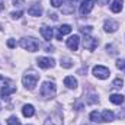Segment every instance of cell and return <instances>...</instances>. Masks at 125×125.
<instances>
[{
  "label": "cell",
  "mask_w": 125,
  "mask_h": 125,
  "mask_svg": "<svg viewBox=\"0 0 125 125\" xmlns=\"http://www.w3.org/2000/svg\"><path fill=\"white\" fill-rule=\"evenodd\" d=\"M15 92H16V87H13V86H4V87L0 89V96L1 97H7L9 94L15 93Z\"/></svg>",
  "instance_id": "cell-18"
},
{
  "label": "cell",
  "mask_w": 125,
  "mask_h": 125,
  "mask_svg": "<svg viewBox=\"0 0 125 125\" xmlns=\"http://www.w3.org/2000/svg\"><path fill=\"white\" fill-rule=\"evenodd\" d=\"M118 28H119V23H118L116 21H114V19H108V21H105V23H103L105 32H115Z\"/></svg>",
  "instance_id": "cell-10"
},
{
  "label": "cell",
  "mask_w": 125,
  "mask_h": 125,
  "mask_svg": "<svg viewBox=\"0 0 125 125\" xmlns=\"http://www.w3.org/2000/svg\"><path fill=\"white\" fill-rule=\"evenodd\" d=\"M38 65L41 67V68H44V70H47V68H51V67H54V60L52 58H50V57H39L38 60Z\"/></svg>",
  "instance_id": "cell-7"
},
{
  "label": "cell",
  "mask_w": 125,
  "mask_h": 125,
  "mask_svg": "<svg viewBox=\"0 0 125 125\" xmlns=\"http://www.w3.org/2000/svg\"><path fill=\"white\" fill-rule=\"evenodd\" d=\"M90 121H92V122H102V121H100V112L93 111V112L90 114Z\"/></svg>",
  "instance_id": "cell-21"
},
{
  "label": "cell",
  "mask_w": 125,
  "mask_h": 125,
  "mask_svg": "<svg viewBox=\"0 0 125 125\" xmlns=\"http://www.w3.org/2000/svg\"><path fill=\"white\" fill-rule=\"evenodd\" d=\"M62 1H64V0H51V4H52L54 7H60L62 4Z\"/></svg>",
  "instance_id": "cell-27"
},
{
  "label": "cell",
  "mask_w": 125,
  "mask_h": 125,
  "mask_svg": "<svg viewBox=\"0 0 125 125\" xmlns=\"http://www.w3.org/2000/svg\"><path fill=\"white\" fill-rule=\"evenodd\" d=\"M122 6H124V1L122 0H114L112 4H111V10L114 13H119L122 10Z\"/></svg>",
  "instance_id": "cell-17"
},
{
  "label": "cell",
  "mask_w": 125,
  "mask_h": 125,
  "mask_svg": "<svg viewBox=\"0 0 125 125\" xmlns=\"http://www.w3.org/2000/svg\"><path fill=\"white\" fill-rule=\"evenodd\" d=\"M38 80H39V74H38L35 70H28V71L23 74V77H22V83H23V86H25L28 90H33V89H35Z\"/></svg>",
  "instance_id": "cell-1"
},
{
  "label": "cell",
  "mask_w": 125,
  "mask_h": 125,
  "mask_svg": "<svg viewBox=\"0 0 125 125\" xmlns=\"http://www.w3.org/2000/svg\"><path fill=\"white\" fill-rule=\"evenodd\" d=\"M0 109H1V106H0Z\"/></svg>",
  "instance_id": "cell-32"
},
{
  "label": "cell",
  "mask_w": 125,
  "mask_h": 125,
  "mask_svg": "<svg viewBox=\"0 0 125 125\" xmlns=\"http://www.w3.org/2000/svg\"><path fill=\"white\" fill-rule=\"evenodd\" d=\"M93 74H94V77L105 80V79L109 77L111 73H109V68H106V67H103V65H94L93 67Z\"/></svg>",
  "instance_id": "cell-4"
},
{
  "label": "cell",
  "mask_w": 125,
  "mask_h": 125,
  "mask_svg": "<svg viewBox=\"0 0 125 125\" xmlns=\"http://www.w3.org/2000/svg\"><path fill=\"white\" fill-rule=\"evenodd\" d=\"M122 84H124V80H122V79H115L114 83H112V87H115V89H121Z\"/></svg>",
  "instance_id": "cell-22"
},
{
  "label": "cell",
  "mask_w": 125,
  "mask_h": 125,
  "mask_svg": "<svg viewBox=\"0 0 125 125\" xmlns=\"http://www.w3.org/2000/svg\"><path fill=\"white\" fill-rule=\"evenodd\" d=\"M68 1H70V3H71V1H73V0H68Z\"/></svg>",
  "instance_id": "cell-31"
},
{
  "label": "cell",
  "mask_w": 125,
  "mask_h": 125,
  "mask_svg": "<svg viewBox=\"0 0 125 125\" xmlns=\"http://www.w3.org/2000/svg\"><path fill=\"white\" fill-rule=\"evenodd\" d=\"M109 100L114 103V105H122L124 103V96L122 94H118V93H114L109 96Z\"/></svg>",
  "instance_id": "cell-19"
},
{
  "label": "cell",
  "mask_w": 125,
  "mask_h": 125,
  "mask_svg": "<svg viewBox=\"0 0 125 125\" xmlns=\"http://www.w3.org/2000/svg\"><path fill=\"white\" fill-rule=\"evenodd\" d=\"M93 6H94L93 0H83L82 4H80V13H82L83 16H84V15H89V13L92 12Z\"/></svg>",
  "instance_id": "cell-6"
},
{
  "label": "cell",
  "mask_w": 125,
  "mask_h": 125,
  "mask_svg": "<svg viewBox=\"0 0 125 125\" xmlns=\"http://www.w3.org/2000/svg\"><path fill=\"white\" fill-rule=\"evenodd\" d=\"M19 45H21L23 50L29 51V52H35V51H38V48H39V42H38L35 38H22L21 42H19Z\"/></svg>",
  "instance_id": "cell-3"
},
{
  "label": "cell",
  "mask_w": 125,
  "mask_h": 125,
  "mask_svg": "<svg viewBox=\"0 0 125 125\" xmlns=\"http://www.w3.org/2000/svg\"><path fill=\"white\" fill-rule=\"evenodd\" d=\"M70 32H71V26L70 25H61L58 28V31H57V39H62V36L70 33Z\"/></svg>",
  "instance_id": "cell-14"
},
{
  "label": "cell",
  "mask_w": 125,
  "mask_h": 125,
  "mask_svg": "<svg viewBox=\"0 0 125 125\" xmlns=\"http://www.w3.org/2000/svg\"><path fill=\"white\" fill-rule=\"evenodd\" d=\"M7 124L9 125H21V121H19L16 116H10V118L7 119Z\"/></svg>",
  "instance_id": "cell-23"
},
{
  "label": "cell",
  "mask_w": 125,
  "mask_h": 125,
  "mask_svg": "<svg viewBox=\"0 0 125 125\" xmlns=\"http://www.w3.org/2000/svg\"><path fill=\"white\" fill-rule=\"evenodd\" d=\"M80 32L84 33V35H89V33L92 32V26H82V28H80Z\"/></svg>",
  "instance_id": "cell-24"
},
{
  "label": "cell",
  "mask_w": 125,
  "mask_h": 125,
  "mask_svg": "<svg viewBox=\"0 0 125 125\" xmlns=\"http://www.w3.org/2000/svg\"><path fill=\"white\" fill-rule=\"evenodd\" d=\"M79 45H80V38H79V35H71V36L67 39V47H68L71 51H77V50H79Z\"/></svg>",
  "instance_id": "cell-8"
},
{
  "label": "cell",
  "mask_w": 125,
  "mask_h": 125,
  "mask_svg": "<svg viewBox=\"0 0 125 125\" xmlns=\"http://www.w3.org/2000/svg\"><path fill=\"white\" fill-rule=\"evenodd\" d=\"M108 3H109V0H97V4H102V6L108 4Z\"/></svg>",
  "instance_id": "cell-29"
},
{
  "label": "cell",
  "mask_w": 125,
  "mask_h": 125,
  "mask_svg": "<svg viewBox=\"0 0 125 125\" xmlns=\"http://www.w3.org/2000/svg\"><path fill=\"white\" fill-rule=\"evenodd\" d=\"M61 67L62 68H71L73 67V61H71V58H68V57H61Z\"/></svg>",
  "instance_id": "cell-20"
},
{
  "label": "cell",
  "mask_w": 125,
  "mask_h": 125,
  "mask_svg": "<svg viewBox=\"0 0 125 125\" xmlns=\"http://www.w3.org/2000/svg\"><path fill=\"white\" fill-rule=\"evenodd\" d=\"M64 84L68 87V89H76L77 87V80L73 77V76H67L64 79Z\"/></svg>",
  "instance_id": "cell-16"
},
{
  "label": "cell",
  "mask_w": 125,
  "mask_h": 125,
  "mask_svg": "<svg viewBox=\"0 0 125 125\" xmlns=\"http://www.w3.org/2000/svg\"><path fill=\"white\" fill-rule=\"evenodd\" d=\"M83 45H84V48L86 50H89V51H93L97 48V45H99V41L93 38V36H90V35H84V39H83Z\"/></svg>",
  "instance_id": "cell-5"
},
{
  "label": "cell",
  "mask_w": 125,
  "mask_h": 125,
  "mask_svg": "<svg viewBox=\"0 0 125 125\" xmlns=\"http://www.w3.org/2000/svg\"><path fill=\"white\" fill-rule=\"evenodd\" d=\"M39 33L42 35V38H44L45 41H51V39H52V35H54L52 28H50V26H42V28L39 29Z\"/></svg>",
  "instance_id": "cell-11"
},
{
  "label": "cell",
  "mask_w": 125,
  "mask_h": 125,
  "mask_svg": "<svg viewBox=\"0 0 125 125\" xmlns=\"http://www.w3.org/2000/svg\"><path fill=\"white\" fill-rule=\"evenodd\" d=\"M44 125H62V118L60 114H52L51 116L47 118Z\"/></svg>",
  "instance_id": "cell-9"
},
{
  "label": "cell",
  "mask_w": 125,
  "mask_h": 125,
  "mask_svg": "<svg viewBox=\"0 0 125 125\" xmlns=\"http://www.w3.org/2000/svg\"><path fill=\"white\" fill-rule=\"evenodd\" d=\"M55 92H57V87H55V83L54 82H44L42 86H41V90L39 93L44 99H51L55 96Z\"/></svg>",
  "instance_id": "cell-2"
},
{
  "label": "cell",
  "mask_w": 125,
  "mask_h": 125,
  "mask_svg": "<svg viewBox=\"0 0 125 125\" xmlns=\"http://www.w3.org/2000/svg\"><path fill=\"white\" fill-rule=\"evenodd\" d=\"M116 67H118L119 70L125 71V60H118V61H116Z\"/></svg>",
  "instance_id": "cell-25"
},
{
  "label": "cell",
  "mask_w": 125,
  "mask_h": 125,
  "mask_svg": "<svg viewBox=\"0 0 125 125\" xmlns=\"http://www.w3.org/2000/svg\"><path fill=\"white\" fill-rule=\"evenodd\" d=\"M28 13H29L31 16H41V15H42V7H41V4H38V3L32 4L31 7L28 9Z\"/></svg>",
  "instance_id": "cell-13"
},
{
  "label": "cell",
  "mask_w": 125,
  "mask_h": 125,
  "mask_svg": "<svg viewBox=\"0 0 125 125\" xmlns=\"http://www.w3.org/2000/svg\"><path fill=\"white\" fill-rule=\"evenodd\" d=\"M10 16H12L13 19H19V18L22 16V10H18V12H12V13H10Z\"/></svg>",
  "instance_id": "cell-26"
},
{
  "label": "cell",
  "mask_w": 125,
  "mask_h": 125,
  "mask_svg": "<svg viewBox=\"0 0 125 125\" xmlns=\"http://www.w3.org/2000/svg\"><path fill=\"white\" fill-rule=\"evenodd\" d=\"M3 7H4V4H3V1H0V10H3Z\"/></svg>",
  "instance_id": "cell-30"
},
{
  "label": "cell",
  "mask_w": 125,
  "mask_h": 125,
  "mask_svg": "<svg viewBox=\"0 0 125 125\" xmlns=\"http://www.w3.org/2000/svg\"><path fill=\"white\" fill-rule=\"evenodd\" d=\"M22 114H23L25 118H31V116L35 115V108H33L32 105H25V106L22 108Z\"/></svg>",
  "instance_id": "cell-15"
},
{
  "label": "cell",
  "mask_w": 125,
  "mask_h": 125,
  "mask_svg": "<svg viewBox=\"0 0 125 125\" xmlns=\"http://www.w3.org/2000/svg\"><path fill=\"white\" fill-rule=\"evenodd\" d=\"M15 45H16V44H15L13 39H9V41H7V47H9V48H13Z\"/></svg>",
  "instance_id": "cell-28"
},
{
  "label": "cell",
  "mask_w": 125,
  "mask_h": 125,
  "mask_svg": "<svg viewBox=\"0 0 125 125\" xmlns=\"http://www.w3.org/2000/svg\"><path fill=\"white\" fill-rule=\"evenodd\" d=\"M114 119H115L114 112H111V111H102L100 112V121L102 122H112Z\"/></svg>",
  "instance_id": "cell-12"
}]
</instances>
